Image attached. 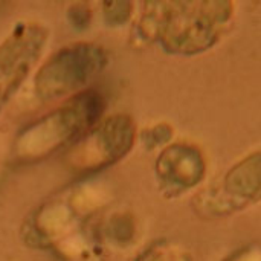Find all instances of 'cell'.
Segmentation results:
<instances>
[{"instance_id":"6da1fadb","label":"cell","mask_w":261,"mask_h":261,"mask_svg":"<svg viewBox=\"0 0 261 261\" xmlns=\"http://www.w3.org/2000/svg\"><path fill=\"white\" fill-rule=\"evenodd\" d=\"M234 17L229 0L148 2L138 23L142 38L159 41L171 55L193 57L219 43Z\"/></svg>"},{"instance_id":"7a4b0ae2","label":"cell","mask_w":261,"mask_h":261,"mask_svg":"<svg viewBox=\"0 0 261 261\" xmlns=\"http://www.w3.org/2000/svg\"><path fill=\"white\" fill-rule=\"evenodd\" d=\"M104 110L106 98L93 89L64 99L17 135L12 148L14 159L21 164L35 162L66 145H73L102 119Z\"/></svg>"},{"instance_id":"3957f363","label":"cell","mask_w":261,"mask_h":261,"mask_svg":"<svg viewBox=\"0 0 261 261\" xmlns=\"http://www.w3.org/2000/svg\"><path fill=\"white\" fill-rule=\"evenodd\" d=\"M109 55L98 43L76 41L55 50L35 72L34 95L41 102L67 99L84 90L106 69Z\"/></svg>"},{"instance_id":"277c9868","label":"cell","mask_w":261,"mask_h":261,"mask_svg":"<svg viewBox=\"0 0 261 261\" xmlns=\"http://www.w3.org/2000/svg\"><path fill=\"white\" fill-rule=\"evenodd\" d=\"M136 141V124L125 113L102 118L80 141L70 145L66 165L72 173L87 174L107 168L130 153Z\"/></svg>"},{"instance_id":"5b68a950","label":"cell","mask_w":261,"mask_h":261,"mask_svg":"<svg viewBox=\"0 0 261 261\" xmlns=\"http://www.w3.org/2000/svg\"><path fill=\"white\" fill-rule=\"evenodd\" d=\"M261 202V148L232 165L219 180L194 197L203 217H226Z\"/></svg>"},{"instance_id":"8992f818","label":"cell","mask_w":261,"mask_h":261,"mask_svg":"<svg viewBox=\"0 0 261 261\" xmlns=\"http://www.w3.org/2000/svg\"><path fill=\"white\" fill-rule=\"evenodd\" d=\"M49 38L46 24L26 20L17 23L0 43V113L41 60Z\"/></svg>"},{"instance_id":"52a82bcc","label":"cell","mask_w":261,"mask_h":261,"mask_svg":"<svg viewBox=\"0 0 261 261\" xmlns=\"http://www.w3.org/2000/svg\"><path fill=\"white\" fill-rule=\"evenodd\" d=\"M154 168L162 191L177 196L203 180L206 162L203 153L196 145L177 142L167 145L161 151Z\"/></svg>"},{"instance_id":"ba28073f","label":"cell","mask_w":261,"mask_h":261,"mask_svg":"<svg viewBox=\"0 0 261 261\" xmlns=\"http://www.w3.org/2000/svg\"><path fill=\"white\" fill-rule=\"evenodd\" d=\"M132 12H133V3L130 2L104 3V20L112 26L124 24L127 20H130Z\"/></svg>"},{"instance_id":"9c48e42d","label":"cell","mask_w":261,"mask_h":261,"mask_svg":"<svg viewBox=\"0 0 261 261\" xmlns=\"http://www.w3.org/2000/svg\"><path fill=\"white\" fill-rule=\"evenodd\" d=\"M225 261H261V248H257V246L245 248V249L232 254Z\"/></svg>"},{"instance_id":"30bf717a","label":"cell","mask_w":261,"mask_h":261,"mask_svg":"<svg viewBox=\"0 0 261 261\" xmlns=\"http://www.w3.org/2000/svg\"><path fill=\"white\" fill-rule=\"evenodd\" d=\"M5 6V2H0V11H2V8Z\"/></svg>"}]
</instances>
